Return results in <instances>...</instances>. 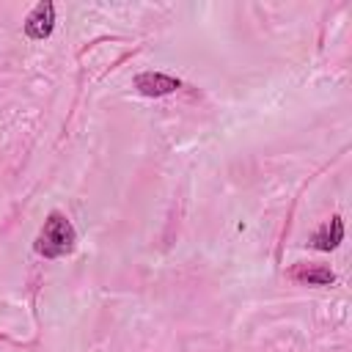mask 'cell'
<instances>
[{"label": "cell", "instance_id": "2", "mask_svg": "<svg viewBox=\"0 0 352 352\" xmlns=\"http://www.w3.org/2000/svg\"><path fill=\"white\" fill-rule=\"evenodd\" d=\"M52 30H55V3L41 0L33 6V11L25 19V36L33 41H44L52 36Z\"/></svg>", "mask_w": 352, "mask_h": 352}, {"label": "cell", "instance_id": "3", "mask_svg": "<svg viewBox=\"0 0 352 352\" xmlns=\"http://www.w3.org/2000/svg\"><path fill=\"white\" fill-rule=\"evenodd\" d=\"M182 88V80L179 77H170V74H162V72H140L135 77V91L143 94V96H168L173 91Z\"/></svg>", "mask_w": 352, "mask_h": 352}, {"label": "cell", "instance_id": "4", "mask_svg": "<svg viewBox=\"0 0 352 352\" xmlns=\"http://www.w3.org/2000/svg\"><path fill=\"white\" fill-rule=\"evenodd\" d=\"M341 242H344V220L338 214H333L330 223H324L322 228H316L314 236H311V248L314 250H322V253L336 250Z\"/></svg>", "mask_w": 352, "mask_h": 352}, {"label": "cell", "instance_id": "5", "mask_svg": "<svg viewBox=\"0 0 352 352\" xmlns=\"http://www.w3.org/2000/svg\"><path fill=\"white\" fill-rule=\"evenodd\" d=\"M292 280L305 283V286H333L336 283V272L324 264H294L289 270Z\"/></svg>", "mask_w": 352, "mask_h": 352}, {"label": "cell", "instance_id": "1", "mask_svg": "<svg viewBox=\"0 0 352 352\" xmlns=\"http://www.w3.org/2000/svg\"><path fill=\"white\" fill-rule=\"evenodd\" d=\"M74 248H77V228L72 226V220L63 212H50L33 242V250L44 258H60L69 256Z\"/></svg>", "mask_w": 352, "mask_h": 352}]
</instances>
